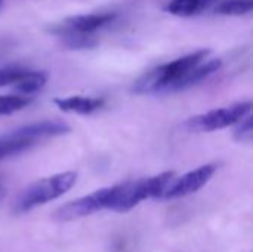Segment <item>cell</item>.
I'll use <instances>...</instances> for the list:
<instances>
[{
    "label": "cell",
    "mask_w": 253,
    "mask_h": 252,
    "mask_svg": "<svg viewBox=\"0 0 253 252\" xmlns=\"http://www.w3.org/2000/svg\"><path fill=\"white\" fill-rule=\"evenodd\" d=\"M209 49H200L184 55L178 59H173L168 64H162L148 73L142 74L132 83L130 92L135 95H148L168 92L169 88L176 83L184 74H187L193 67L203 62L209 56Z\"/></svg>",
    "instance_id": "cell-1"
},
{
    "label": "cell",
    "mask_w": 253,
    "mask_h": 252,
    "mask_svg": "<svg viewBox=\"0 0 253 252\" xmlns=\"http://www.w3.org/2000/svg\"><path fill=\"white\" fill-rule=\"evenodd\" d=\"M173 172H163L150 178H142L119 186H113V196L108 209L116 212H127L142 201L156 198L162 199L163 192L173 180Z\"/></svg>",
    "instance_id": "cell-2"
},
{
    "label": "cell",
    "mask_w": 253,
    "mask_h": 252,
    "mask_svg": "<svg viewBox=\"0 0 253 252\" xmlns=\"http://www.w3.org/2000/svg\"><path fill=\"white\" fill-rule=\"evenodd\" d=\"M76 180L77 174L73 171H67L36 181L30 187H27L15 201V212H27L36 206L58 199L76 184Z\"/></svg>",
    "instance_id": "cell-3"
},
{
    "label": "cell",
    "mask_w": 253,
    "mask_h": 252,
    "mask_svg": "<svg viewBox=\"0 0 253 252\" xmlns=\"http://www.w3.org/2000/svg\"><path fill=\"white\" fill-rule=\"evenodd\" d=\"M249 113H252V101H242L193 116L184 122L182 128L187 132H213L236 125Z\"/></svg>",
    "instance_id": "cell-4"
},
{
    "label": "cell",
    "mask_w": 253,
    "mask_h": 252,
    "mask_svg": "<svg viewBox=\"0 0 253 252\" xmlns=\"http://www.w3.org/2000/svg\"><path fill=\"white\" fill-rule=\"evenodd\" d=\"M111 196H113V187L96 190L87 196H83L77 201L68 202L64 206H61L55 212V218L59 221H71V220H77V218L90 215V214L98 212L105 208L108 209Z\"/></svg>",
    "instance_id": "cell-5"
},
{
    "label": "cell",
    "mask_w": 253,
    "mask_h": 252,
    "mask_svg": "<svg viewBox=\"0 0 253 252\" xmlns=\"http://www.w3.org/2000/svg\"><path fill=\"white\" fill-rule=\"evenodd\" d=\"M216 169H218V165L206 163L203 166H199L197 169L187 172L185 175L179 178L173 177V180L169 183V186L163 192L162 199H178V198H185L188 195L199 192L202 187H205L211 181Z\"/></svg>",
    "instance_id": "cell-6"
},
{
    "label": "cell",
    "mask_w": 253,
    "mask_h": 252,
    "mask_svg": "<svg viewBox=\"0 0 253 252\" xmlns=\"http://www.w3.org/2000/svg\"><path fill=\"white\" fill-rule=\"evenodd\" d=\"M70 131H71V128L62 120H42V122H34L30 125L19 126V128L9 131L3 135H6L9 138L22 140V141L36 144L39 140L61 137V135L68 134Z\"/></svg>",
    "instance_id": "cell-7"
},
{
    "label": "cell",
    "mask_w": 253,
    "mask_h": 252,
    "mask_svg": "<svg viewBox=\"0 0 253 252\" xmlns=\"http://www.w3.org/2000/svg\"><path fill=\"white\" fill-rule=\"evenodd\" d=\"M222 67V59L221 58H212V59H205L203 62L197 64L196 67H193L187 74H184L176 83H173L169 92H179V91H185L200 82H203L205 79H208L209 76H212L213 73H216L218 70H221Z\"/></svg>",
    "instance_id": "cell-8"
},
{
    "label": "cell",
    "mask_w": 253,
    "mask_h": 252,
    "mask_svg": "<svg viewBox=\"0 0 253 252\" xmlns=\"http://www.w3.org/2000/svg\"><path fill=\"white\" fill-rule=\"evenodd\" d=\"M117 18L116 13H89V15H74L68 16L62 24L79 33L93 34L96 30L110 25Z\"/></svg>",
    "instance_id": "cell-9"
},
{
    "label": "cell",
    "mask_w": 253,
    "mask_h": 252,
    "mask_svg": "<svg viewBox=\"0 0 253 252\" xmlns=\"http://www.w3.org/2000/svg\"><path fill=\"white\" fill-rule=\"evenodd\" d=\"M55 105L65 111V113H74V114H92L98 111L99 108L104 107L105 100L98 98V97H82V95H74L68 98H56Z\"/></svg>",
    "instance_id": "cell-10"
},
{
    "label": "cell",
    "mask_w": 253,
    "mask_h": 252,
    "mask_svg": "<svg viewBox=\"0 0 253 252\" xmlns=\"http://www.w3.org/2000/svg\"><path fill=\"white\" fill-rule=\"evenodd\" d=\"M59 39L61 42L68 48V49H74V50H80V49H92L98 45V39L93 34L89 33H79L74 31L68 27L62 25H56L52 30Z\"/></svg>",
    "instance_id": "cell-11"
},
{
    "label": "cell",
    "mask_w": 253,
    "mask_h": 252,
    "mask_svg": "<svg viewBox=\"0 0 253 252\" xmlns=\"http://www.w3.org/2000/svg\"><path fill=\"white\" fill-rule=\"evenodd\" d=\"M218 0H170L166 6V10L175 16H194L211 7Z\"/></svg>",
    "instance_id": "cell-12"
},
{
    "label": "cell",
    "mask_w": 253,
    "mask_h": 252,
    "mask_svg": "<svg viewBox=\"0 0 253 252\" xmlns=\"http://www.w3.org/2000/svg\"><path fill=\"white\" fill-rule=\"evenodd\" d=\"M47 73L46 71H33V70H28L15 85L13 88L22 94V95H33L36 92H39L40 89L44 88V85L47 83Z\"/></svg>",
    "instance_id": "cell-13"
},
{
    "label": "cell",
    "mask_w": 253,
    "mask_h": 252,
    "mask_svg": "<svg viewBox=\"0 0 253 252\" xmlns=\"http://www.w3.org/2000/svg\"><path fill=\"white\" fill-rule=\"evenodd\" d=\"M253 0H221L215 6V12L225 16H242L251 13Z\"/></svg>",
    "instance_id": "cell-14"
},
{
    "label": "cell",
    "mask_w": 253,
    "mask_h": 252,
    "mask_svg": "<svg viewBox=\"0 0 253 252\" xmlns=\"http://www.w3.org/2000/svg\"><path fill=\"white\" fill-rule=\"evenodd\" d=\"M33 97L30 95H0V116H7L15 111L22 110L24 107L30 105Z\"/></svg>",
    "instance_id": "cell-15"
},
{
    "label": "cell",
    "mask_w": 253,
    "mask_h": 252,
    "mask_svg": "<svg viewBox=\"0 0 253 252\" xmlns=\"http://www.w3.org/2000/svg\"><path fill=\"white\" fill-rule=\"evenodd\" d=\"M34 144L28 143V141H22V140H15V138H9L6 135H0V160L21 154L24 151H27L28 149H31Z\"/></svg>",
    "instance_id": "cell-16"
},
{
    "label": "cell",
    "mask_w": 253,
    "mask_h": 252,
    "mask_svg": "<svg viewBox=\"0 0 253 252\" xmlns=\"http://www.w3.org/2000/svg\"><path fill=\"white\" fill-rule=\"evenodd\" d=\"M237 128L234 129V140L239 143H251L253 138V116L249 113L248 116H245L242 120H239Z\"/></svg>",
    "instance_id": "cell-17"
},
{
    "label": "cell",
    "mask_w": 253,
    "mask_h": 252,
    "mask_svg": "<svg viewBox=\"0 0 253 252\" xmlns=\"http://www.w3.org/2000/svg\"><path fill=\"white\" fill-rule=\"evenodd\" d=\"M28 70L22 67H3L0 68V88L13 86Z\"/></svg>",
    "instance_id": "cell-18"
},
{
    "label": "cell",
    "mask_w": 253,
    "mask_h": 252,
    "mask_svg": "<svg viewBox=\"0 0 253 252\" xmlns=\"http://www.w3.org/2000/svg\"><path fill=\"white\" fill-rule=\"evenodd\" d=\"M1 1H3V0H0V6H1Z\"/></svg>",
    "instance_id": "cell-19"
}]
</instances>
